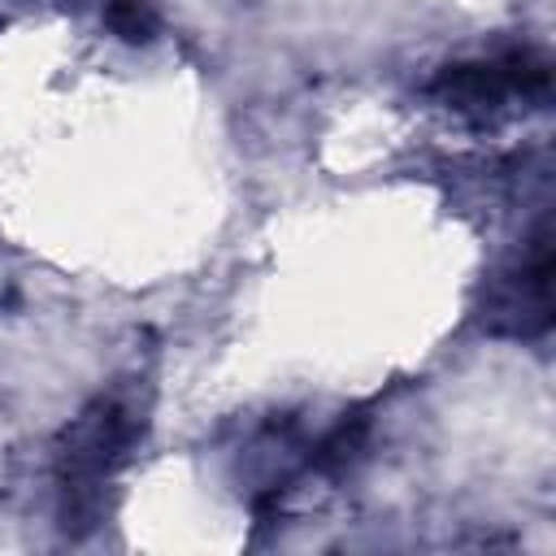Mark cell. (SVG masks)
Wrapping results in <instances>:
<instances>
[{
  "label": "cell",
  "instance_id": "obj_4",
  "mask_svg": "<svg viewBox=\"0 0 556 556\" xmlns=\"http://www.w3.org/2000/svg\"><path fill=\"white\" fill-rule=\"evenodd\" d=\"M100 17H104V26H109L113 39L135 43V48L139 43H152L161 35V13H156L152 0H104Z\"/></svg>",
  "mask_w": 556,
  "mask_h": 556
},
{
  "label": "cell",
  "instance_id": "obj_2",
  "mask_svg": "<svg viewBox=\"0 0 556 556\" xmlns=\"http://www.w3.org/2000/svg\"><path fill=\"white\" fill-rule=\"evenodd\" d=\"M547 91H552V65L534 48H508L495 56L452 61L430 83L434 104H443L460 117H473V122L543 104Z\"/></svg>",
  "mask_w": 556,
  "mask_h": 556
},
{
  "label": "cell",
  "instance_id": "obj_3",
  "mask_svg": "<svg viewBox=\"0 0 556 556\" xmlns=\"http://www.w3.org/2000/svg\"><path fill=\"white\" fill-rule=\"evenodd\" d=\"M552 274H556V252H552V230L539 226L521 252L486 282L478 321L495 339H543L552 330Z\"/></svg>",
  "mask_w": 556,
  "mask_h": 556
},
{
  "label": "cell",
  "instance_id": "obj_1",
  "mask_svg": "<svg viewBox=\"0 0 556 556\" xmlns=\"http://www.w3.org/2000/svg\"><path fill=\"white\" fill-rule=\"evenodd\" d=\"M139 439H143V408L122 391L96 395L56 434V443H52V478L61 486V526L70 534H83V530L96 526L100 491L130 460Z\"/></svg>",
  "mask_w": 556,
  "mask_h": 556
}]
</instances>
